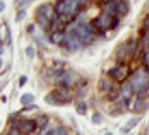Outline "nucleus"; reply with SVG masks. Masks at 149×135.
<instances>
[{
  "mask_svg": "<svg viewBox=\"0 0 149 135\" xmlns=\"http://www.w3.org/2000/svg\"><path fill=\"white\" fill-rule=\"evenodd\" d=\"M74 34L77 36L80 42L84 44H88L93 41V33L90 28L84 23H79L74 29Z\"/></svg>",
  "mask_w": 149,
  "mask_h": 135,
  "instance_id": "423d86ee",
  "label": "nucleus"
},
{
  "mask_svg": "<svg viewBox=\"0 0 149 135\" xmlns=\"http://www.w3.org/2000/svg\"><path fill=\"white\" fill-rule=\"evenodd\" d=\"M5 41L6 43L8 45H10L11 42H12V34H11V31L10 29L8 27L7 28V30H6V34H5Z\"/></svg>",
  "mask_w": 149,
  "mask_h": 135,
  "instance_id": "aec40b11",
  "label": "nucleus"
},
{
  "mask_svg": "<svg viewBox=\"0 0 149 135\" xmlns=\"http://www.w3.org/2000/svg\"><path fill=\"white\" fill-rule=\"evenodd\" d=\"M147 70H148V73H149V64L147 65Z\"/></svg>",
  "mask_w": 149,
  "mask_h": 135,
  "instance_id": "e433bc0d",
  "label": "nucleus"
},
{
  "mask_svg": "<svg viewBox=\"0 0 149 135\" xmlns=\"http://www.w3.org/2000/svg\"><path fill=\"white\" fill-rule=\"evenodd\" d=\"M147 44H148V47H149V36H148V39H147Z\"/></svg>",
  "mask_w": 149,
  "mask_h": 135,
  "instance_id": "c9c22d12",
  "label": "nucleus"
},
{
  "mask_svg": "<svg viewBox=\"0 0 149 135\" xmlns=\"http://www.w3.org/2000/svg\"><path fill=\"white\" fill-rule=\"evenodd\" d=\"M91 121H92L94 124H100L102 122V116L100 113H95L93 114L92 118H91Z\"/></svg>",
  "mask_w": 149,
  "mask_h": 135,
  "instance_id": "412c9836",
  "label": "nucleus"
},
{
  "mask_svg": "<svg viewBox=\"0 0 149 135\" xmlns=\"http://www.w3.org/2000/svg\"><path fill=\"white\" fill-rule=\"evenodd\" d=\"M27 31L29 33H31L34 31V25L33 24H30L28 27H27Z\"/></svg>",
  "mask_w": 149,
  "mask_h": 135,
  "instance_id": "cd10ccee",
  "label": "nucleus"
},
{
  "mask_svg": "<svg viewBox=\"0 0 149 135\" xmlns=\"http://www.w3.org/2000/svg\"><path fill=\"white\" fill-rule=\"evenodd\" d=\"M120 97V93L117 91L116 89H113L112 91L109 92V95H108V98L110 101H116Z\"/></svg>",
  "mask_w": 149,
  "mask_h": 135,
  "instance_id": "f3484780",
  "label": "nucleus"
},
{
  "mask_svg": "<svg viewBox=\"0 0 149 135\" xmlns=\"http://www.w3.org/2000/svg\"><path fill=\"white\" fill-rule=\"evenodd\" d=\"M140 121V118H137V117H134L130 119L128 121H127V127L132 129V128H134L137 124H138V122Z\"/></svg>",
  "mask_w": 149,
  "mask_h": 135,
  "instance_id": "a211bd4d",
  "label": "nucleus"
},
{
  "mask_svg": "<svg viewBox=\"0 0 149 135\" xmlns=\"http://www.w3.org/2000/svg\"><path fill=\"white\" fill-rule=\"evenodd\" d=\"M19 134H20V133L18 132L17 131H13L12 132H10V133H9V135H19Z\"/></svg>",
  "mask_w": 149,
  "mask_h": 135,
  "instance_id": "2f4dec72",
  "label": "nucleus"
},
{
  "mask_svg": "<svg viewBox=\"0 0 149 135\" xmlns=\"http://www.w3.org/2000/svg\"><path fill=\"white\" fill-rule=\"evenodd\" d=\"M87 110H88V107L84 101H79V102H77L76 106V111L78 115L85 116L87 114Z\"/></svg>",
  "mask_w": 149,
  "mask_h": 135,
  "instance_id": "ddd939ff",
  "label": "nucleus"
},
{
  "mask_svg": "<svg viewBox=\"0 0 149 135\" xmlns=\"http://www.w3.org/2000/svg\"><path fill=\"white\" fill-rule=\"evenodd\" d=\"M27 82H28V77L25 76V75L21 76V77L19 78V87H24V85H25V84H26Z\"/></svg>",
  "mask_w": 149,
  "mask_h": 135,
  "instance_id": "bb28decb",
  "label": "nucleus"
},
{
  "mask_svg": "<svg viewBox=\"0 0 149 135\" xmlns=\"http://www.w3.org/2000/svg\"><path fill=\"white\" fill-rule=\"evenodd\" d=\"M130 83L134 91L137 92L143 89L149 88V78L145 71H139L134 74Z\"/></svg>",
  "mask_w": 149,
  "mask_h": 135,
  "instance_id": "39448f33",
  "label": "nucleus"
},
{
  "mask_svg": "<svg viewBox=\"0 0 149 135\" xmlns=\"http://www.w3.org/2000/svg\"><path fill=\"white\" fill-rule=\"evenodd\" d=\"M33 1L34 0H21V1L19 2V4H18V8L19 10H23L25 8H28Z\"/></svg>",
  "mask_w": 149,
  "mask_h": 135,
  "instance_id": "6ab92c4d",
  "label": "nucleus"
},
{
  "mask_svg": "<svg viewBox=\"0 0 149 135\" xmlns=\"http://www.w3.org/2000/svg\"><path fill=\"white\" fill-rule=\"evenodd\" d=\"M57 82L62 87V88L65 89H69L74 84L73 77L70 75L65 74V73H61L57 75Z\"/></svg>",
  "mask_w": 149,
  "mask_h": 135,
  "instance_id": "9d476101",
  "label": "nucleus"
},
{
  "mask_svg": "<svg viewBox=\"0 0 149 135\" xmlns=\"http://www.w3.org/2000/svg\"><path fill=\"white\" fill-rule=\"evenodd\" d=\"M26 17V11L25 10H19L18 14L16 16V22H20L24 19V18Z\"/></svg>",
  "mask_w": 149,
  "mask_h": 135,
  "instance_id": "4be33fe9",
  "label": "nucleus"
},
{
  "mask_svg": "<svg viewBox=\"0 0 149 135\" xmlns=\"http://www.w3.org/2000/svg\"><path fill=\"white\" fill-rule=\"evenodd\" d=\"M54 11L57 15L59 16H64L68 15L67 14V7L65 0H57L54 6Z\"/></svg>",
  "mask_w": 149,
  "mask_h": 135,
  "instance_id": "9b49d317",
  "label": "nucleus"
},
{
  "mask_svg": "<svg viewBox=\"0 0 149 135\" xmlns=\"http://www.w3.org/2000/svg\"><path fill=\"white\" fill-rule=\"evenodd\" d=\"M51 42L54 43V44H62L65 43V34H64L62 31H55L52 34L50 38Z\"/></svg>",
  "mask_w": 149,
  "mask_h": 135,
  "instance_id": "f8f14e48",
  "label": "nucleus"
},
{
  "mask_svg": "<svg viewBox=\"0 0 149 135\" xmlns=\"http://www.w3.org/2000/svg\"><path fill=\"white\" fill-rule=\"evenodd\" d=\"M44 135H60V129H53V130H50Z\"/></svg>",
  "mask_w": 149,
  "mask_h": 135,
  "instance_id": "a878e982",
  "label": "nucleus"
},
{
  "mask_svg": "<svg viewBox=\"0 0 149 135\" xmlns=\"http://www.w3.org/2000/svg\"><path fill=\"white\" fill-rule=\"evenodd\" d=\"M36 120L38 122V125L40 127H42V128H44L45 126H46L48 124V121H49L48 118L46 116H44V115L38 117V119Z\"/></svg>",
  "mask_w": 149,
  "mask_h": 135,
  "instance_id": "dca6fc26",
  "label": "nucleus"
},
{
  "mask_svg": "<svg viewBox=\"0 0 149 135\" xmlns=\"http://www.w3.org/2000/svg\"><path fill=\"white\" fill-rule=\"evenodd\" d=\"M145 61H146V64L148 65L149 64V53L146 54V56H145Z\"/></svg>",
  "mask_w": 149,
  "mask_h": 135,
  "instance_id": "c756f323",
  "label": "nucleus"
},
{
  "mask_svg": "<svg viewBox=\"0 0 149 135\" xmlns=\"http://www.w3.org/2000/svg\"><path fill=\"white\" fill-rule=\"evenodd\" d=\"M101 88H102V90L108 91V92H111L113 89H115L113 84H111L110 81H107V80H103L101 82Z\"/></svg>",
  "mask_w": 149,
  "mask_h": 135,
  "instance_id": "2eb2a0df",
  "label": "nucleus"
},
{
  "mask_svg": "<svg viewBox=\"0 0 149 135\" xmlns=\"http://www.w3.org/2000/svg\"><path fill=\"white\" fill-rule=\"evenodd\" d=\"M108 75L110 76L112 80L117 82H123L127 79L130 74V68L127 65H121L117 67H112L108 71Z\"/></svg>",
  "mask_w": 149,
  "mask_h": 135,
  "instance_id": "6e6552de",
  "label": "nucleus"
},
{
  "mask_svg": "<svg viewBox=\"0 0 149 135\" xmlns=\"http://www.w3.org/2000/svg\"><path fill=\"white\" fill-rule=\"evenodd\" d=\"M136 52V44L134 42H130L129 44L123 43L119 47L116 53V58L118 62L124 63L127 58H133Z\"/></svg>",
  "mask_w": 149,
  "mask_h": 135,
  "instance_id": "0eeeda50",
  "label": "nucleus"
},
{
  "mask_svg": "<svg viewBox=\"0 0 149 135\" xmlns=\"http://www.w3.org/2000/svg\"><path fill=\"white\" fill-rule=\"evenodd\" d=\"M55 11L53 10L50 6H40L36 10V20L40 28L44 31H49L52 29L55 19Z\"/></svg>",
  "mask_w": 149,
  "mask_h": 135,
  "instance_id": "f257e3e1",
  "label": "nucleus"
},
{
  "mask_svg": "<svg viewBox=\"0 0 149 135\" xmlns=\"http://www.w3.org/2000/svg\"><path fill=\"white\" fill-rule=\"evenodd\" d=\"M65 46L70 51H77L79 49L80 46V41L77 36L74 34V32H69L65 34Z\"/></svg>",
  "mask_w": 149,
  "mask_h": 135,
  "instance_id": "1a4fd4ad",
  "label": "nucleus"
},
{
  "mask_svg": "<svg viewBox=\"0 0 149 135\" xmlns=\"http://www.w3.org/2000/svg\"><path fill=\"white\" fill-rule=\"evenodd\" d=\"M104 135H112V133L111 132H106Z\"/></svg>",
  "mask_w": 149,
  "mask_h": 135,
  "instance_id": "f704fd0d",
  "label": "nucleus"
},
{
  "mask_svg": "<svg viewBox=\"0 0 149 135\" xmlns=\"http://www.w3.org/2000/svg\"><path fill=\"white\" fill-rule=\"evenodd\" d=\"M143 107H144V104L142 102V99H137L135 101V103L134 105V111H141L143 109Z\"/></svg>",
  "mask_w": 149,
  "mask_h": 135,
  "instance_id": "5701e85b",
  "label": "nucleus"
},
{
  "mask_svg": "<svg viewBox=\"0 0 149 135\" xmlns=\"http://www.w3.org/2000/svg\"><path fill=\"white\" fill-rule=\"evenodd\" d=\"M34 99H35V98H34V96L31 93H26L24 95H22V97L20 98V103L22 105H30L31 104Z\"/></svg>",
  "mask_w": 149,
  "mask_h": 135,
  "instance_id": "4468645a",
  "label": "nucleus"
},
{
  "mask_svg": "<svg viewBox=\"0 0 149 135\" xmlns=\"http://www.w3.org/2000/svg\"><path fill=\"white\" fill-rule=\"evenodd\" d=\"M72 95L68 92V89L61 88L54 89L47 94L44 98V101L47 104L54 107H61L72 102Z\"/></svg>",
  "mask_w": 149,
  "mask_h": 135,
  "instance_id": "f03ea898",
  "label": "nucleus"
},
{
  "mask_svg": "<svg viewBox=\"0 0 149 135\" xmlns=\"http://www.w3.org/2000/svg\"><path fill=\"white\" fill-rule=\"evenodd\" d=\"M2 101L3 102H6V101H7V98H6L5 96H2Z\"/></svg>",
  "mask_w": 149,
  "mask_h": 135,
  "instance_id": "473e14b6",
  "label": "nucleus"
},
{
  "mask_svg": "<svg viewBox=\"0 0 149 135\" xmlns=\"http://www.w3.org/2000/svg\"><path fill=\"white\" fill-rule=\"evenodd\" d=\"M38 109V106L30 104V105H26V107H24V108L21 109V111H30L31 109Z\"/></svg>",
  "mask_w": 149,
  "mask_h": 135,
  "instance_id": "393cba45",
  "label": "nucleus"
},
{
  "mask_svg": "<svg viewBox=\"0 0 149 135\" xmlns=\"http://www.w3.org/2000/svg\"><path fill=\"white\" fill-rule=\"evenodd\" d=\"M146 29L149 30V17L146 19Z\"/></svg>",
  "mask_w": 149,
  "mask_h": 135,
  "instance_id": "7c9ffc66",
  "label": "nucleus"
},
{
  "mask_svg": "<svg viewBox=\"0 0 149 135\" xmlns=\"http://www.w3.org/2000/svg\"><path fill=\"white\" fill-rule=\"evenodd\" d=\"M3 53H4V45L1 44V54H3Z\"/></svg>",
  "mask_w": 149,
  "mask_h": 135,
  "instance_id": "72a5a7b5",
  "label": "nucleus"
},
{
  "mask_svg": "<svg viewBox=\"0 0 149 135\" xmlns=\"http://www.w3.org/2000/svg\"><path fill=\"white\" fill-rule=\"evenodd\" d=\"M119 24V19H117V16L111 14L108 10H105L100 18L97 20V25L99 29L102 30H111L115 29Z\"/></svg>",
  "mask_w": 149,
  "mask_h": 135,
  "instance_id": "7ed1b4c3",
  "label": "nucleus"
},
{
  "mask_svg": "<svg viewBox=\"0 0 149 135\" xmlns=\"http://www.w3.org/2000/svg\"><path fill=\"white\" fill-rule=\"evenodd\" d=\"M25 52H26L27 56L30 59H33L34 56H35V52H34V49L32 47H31V46L27 47L26 50H25Z\"/></svg>",
  "mask_w": 149,
  "mask_h": 135,
  "instance_id": "b1692460",
  "label": "nucleus"
},
{
  "mask_svg": "<svg viewBox=\"0 0 149 135\" xmlns=\"http://www.w3.org/2000/svg\"><path fill=\"white\" fill-rule=\"evenodd\" d=\"M39 125L38 122L35 120H19L14 125L15 130L23 135H31V133L35 132L37 131Z\"/></svg>",
  "mask_w": 149,
  "mask_h": 135,
  "instance_id": "20e7f679",
  "label": "nucleus"
},
{
  "mask_svg": "<svg viewBox=\"0 0 149 135\" xmlns=\"http://www.w3.org/2000/svg\"><path fill=\"white\" fill-rule=\"evenodd\" d=\"M5 7H6V5L4 3V1H3V0H1V2H0V10H1V12H2V11H4Z\"/></svg>",
  "mask_w": 149,
  "mask_h": 135,
  "instance_id": "c85d7f7f",
  "label": "nucleus"
}]
</instances>
